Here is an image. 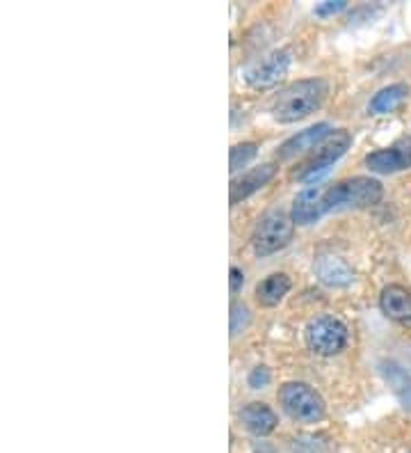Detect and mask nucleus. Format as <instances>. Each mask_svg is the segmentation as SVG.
I'll return each mask as SVG.
<instances>
[{
  "label": "nucleus",
  "mask_w": 411,
  "mask_h": 453,
  "mask_svg": "<svg viewBox=\"0 0 411 453\" xmlns=\"http://www.w3.org/2000/svg\"><path fill=\"white\" fill-rule=\"evenodd\" d=\"M277 172H279V165H277V163H263V165L252 167L249 172H242V177H236L231 181V206L240 204L242 199L252 197L254 193L265 188V186L277 177Z\"/></svg>",
  "instance_id": "10"
},
{
  "label": "nucleus",
  "mask_w": 411,
  "mask_h": 453,
  "mask_svg": "<svg viewBox=\"0 0 411 453\" xmlns=\"http://www.w3.org/2000/svg\"><path fill=\"white\" fill-rule=\"evenodd\" d=\"M350 144H352L350 131L339 128V131H334L331 135H327V138L316 147V150L308 151V154L304 156V161L297 163L295 170L291 172V177L295 179V181H311L318 172H324L329 165H334L340 156L350 150Z\"/></svg>",
  "instance_id": "5"
},
{
  "label": "nucleus",
  "mask_w": 411,
  "mask_h": 453,
  "mask_svg": "<svg viewBox=\"0 0 411 453\" xmlns=\"http://www.w3.org/2000/svg\"><path fill=\"white\" fill-rule=\"evenodd\" d=\"M295 220L284 209L268 211L252 234V248L256 257H270L279 250L288 248L295 236Z\"/></svg>",
  "instance_id": "3"
},
{
  "label": "nucleus",
  "mask_w": 411,
  "mask_h": 453,
  "mask_svg": "<svg viewBox=\"0 0 411 453\" xmlns=\"http://www.w3.org/2000/svg\"><path fill=\"white\" fill-rule=\"evenodd\" d=\"M256 154H258L256 142H242V144H236V147H231V156H229L231 174H236V172H240L242 167L249 165V163L256 158Z\"/></svg>",
  "instance_id": "18"
},
{
  "label": "nucleus",
  "mask_w": 411,
  "mask_h": 453,
  "mask_svg": "<svg viewBox=\"0 0 411 453\" xmlns=\"http://www.w3.org/2000/svg\"><path fill=\"white\" fill-rule=\"evenodd\" d=\"M384 197V186L377 179L352 177L336 181L324 188L323 209L324 213L339 209H370L379 204Z\"/></svg>",
  "instance_id": "2"
},
{
  "label": "nucleus",
  "mask_w": 411,
  "mask_h": 453,
  "mask_svg": "<svg viewBox=\"0 0 411 453\" xmlns=\"http://www.w3.org/2000/svg\"><path fill=\"white\" fill-rule=\"evenodd\" d=\"M304 342H307L311 353L323 355V357H334V355L346 350L347 327L339 319H334V316H316V319L307 323Z\"/></svg>",
  "instance_id": "6"
},
{
  "label": "nucleus",
  "mask_w": 411,
  "mask_h": 453,
  "mask_svg": "<svg viewBox=\"0 0 411 453\" xmlns=\"http://www.w3.org/2000/svg\"><path fill=\"white\" fill-rule=\"evenodd\" d=\"M240 421L249 433L258 437H265L277 428L279 417L274 415V410L268 408L265 403H247L240 410Z\"/></svg>",
  "instance_id": "13"
},
{
  "label": "nucleus",
  "mask_w": 411,
  "mask_h": 453,
  "mask_svg": "<svg viewBox=\"0 0 411 453\" xmlns=\"http://www.w3.org/2000/svg\"><path fill=\"white\" fill-rule=\"evenodd\" d=\"M231 337L236 339L238 334L247 332L249 323H252V311L245 303H233L231 304Z\"/></svg>",
  "instance_id": "19"
},
{
  "label": "nucleus",
  "mask_w": 411,
  "mask_h": 453,
  "mask_svg": "<svg viewBox=\"0 0 411 453\" xmlns=\"http://www.w3.org/2000/svg\"><path fill=\"white\" fill-rule=\"evenodd\" d=\"M334 133V128L329 127L327 122H320L316 124V127H308L304 128V131H300L297 135H293V138L285 140L284 144H281L279 150H277V161L279 163H288L293 161V158H297V156H304L308 154V151H313L316 147H318L320 142H323L327 135H331Z\"/></svg>",
  "instance_id": "9"
},
{
  "label": "nucleus",
  "mask_w": 411,
  "mask_h": 453,
  "mask_svg": "<svg viewBox=\"0 0 411 453\" xmlns=\"http://www.w3.org/2000/svg\"><path fill=\"white\" fill-rule=\"evenodd\" d=\"M382 376L384 380L389 382V388L393 389V394L400 398L402 405H409L411 408V376L407 373L402 366L393 365V362H384L382 365Z\"/></svg>",
  "instance_id": "17"
},
{
  "label": "nucleus",
  "mask_w": 411,
  "mask_h": 453,
  "mask_svg": "<svg viewBox=\"0 0 411 453\" xmlns=\"http://www.w3.org/2000/svg\"><path fill=\"white\" fill-rule=\"evenodd\" d=\"M368 170L375 174H395L411 167V138L395 140L386 150H377L366 156Z\"/></svg>",
  "instance_id": "8"
},
{
  "label": "nucleus",
  "mask_w": 411,
  "mask_h": 453,
  "mask_svg": "<svg viewBox=\"0 0 411 453\" xmlns=\"http://www.w3.org/2000/svg\"><path fill=\"white\" fill-rule=\"evenodd\" d=\"M229 275H231L229 277V280H231V293L236 296V293L242 288V284H245V275H242V271H240V268H236V265L231 268Z\"/></svg>",
  "instance_id": "22"
},
{
  "label": "nucleus",
  "mask_w": 411,
  "mask_h": 453,
  "mask_svg": "<svg viewBox=\"0 0 411 453\" xmlns=\"http://www.w3.org/2000/svg\"><path fill=\"white\" fill-rule=\"evenodd\" d=\"M327 186H308V188L301 190L300 195L293 202L291 216L295 220V225L308 226L313 222H318L324 216L323 209V195Z\"/></svg>",
  "instance_id": "11"
},
{
  "label": "nucleus",
  "mask_w": 411,
  "mask_h": 453,
  "mask_svg": "<svg viewBox=\"0 0 411 453\" xmlns=\"http://www.w3.org/2000/svg\"><path fill=\"white\" fill-rule=\"evenodd\" d=\"M288 69H291V50H274V53H270L263 60L247 69L245 81L254 89H270L284 81Z\"/></svg>",
  "instance_id": "7"
},
{
  "label": "nucleus",
  "mask_w": 411,
  "mask_h": 453,
  "mask_svg": "<svg viewBox=\"0 0 411 453\" xmlns=\"http://www.w3.org/2000/svg\"><path fill=\"white\" fill-rule=\"evenodd\" d=\"M293 282L285 273H272L256 284V300L261 307H277L288 296Z\"/></svg>",
  "instance_id": "14"
},
{
  "label": "nucleus",
  "mask_w": 411,
  "mask_h": 453,
  "mask_svg": "<svg viewBox=\"0 0 411 453\" xmlns=\"http://www.w3.org/2000/svg\"><path fill=\"white\" fill-rule=\"evenodd\" d=\"M347 7L346 0H324L320 5H316V17H334L339 12H343Z\"/></svg>",
  "instance_id": "20"
},
{
  "label": "nucleus",
  "mask_w": 411,
  "mask_h": 453,
  "mask_svg": "<svg viewBox=\"0 0 411 453\" xmlns=\"http://www.w3.org/2000/svg\"><path fill=\"white\" fill-rule=\"evenodd\" d=\"M329 95L324 78H301L284 88L272 101V115L281 124H295L318 111Z\"/></svg>",
  "instance_id": "1"
},
{
  "label": "nucleus",
  "mask_w": 411,
  "mask_h": 453,
  "mask_svg": "<svg viewBox=\"0 0 411 453\" xmlns=\"http://www.w3.org/2000/svg\"><path fill=\"white\" fill-rule=\"evenodd\" d=\"M270 380H272V376H270V369H265V366H256V369L249 373V378H247V382H249V388L252 389L268 388Z\"/></svg>",
  "instance_id": "21"
},
{
  "label": "nucleus",
  "mask_w": 411,
  "mask_h": 453,
  "mask_svg": "<svg viewBox=\"0 0 411 453\" xmlns=\"http://www.w3.org/2000/svg\"><path fill=\"white\" fill-rule=\"evenodd\" d=\"M279 403L291 419L300 424H318L327 415L324 398L307 382H285L279 389Z\"/></svg>",
  "instance_id": "4"
},
{
  "label": "nucleus",
  "mask_w": 411,
  "mask_h": 453,
  "mask_svg": "<svg viewBox=\"0 0 411 453\" xmlns=\"http://www.w3.org/2000/svg\"><path fill=\"white\" fill-rule=\"evenodd\" d=\"M407 95H409V88H407V85H389V88L379 89L377 95L370 99L368 112H370V115H389V112H393L395 108H400V105L405 104Z\"/></svg>",
  "instance_id": "16"
},
{
  "label": "nucleus",
  "mask_w": 411,
  "mask_h": 453,
  "mask_svg": "<svg viewBox=\"0 0 411 453\" xmlns=\"http://www.w3.org/2000/svg\"><path fill=\"white\" fill-rule=\"evenodd\" d=\"M379 307L391 321L411 326V291H407L400 284H389V287L382 288Z\"/></svg>",
  "instance_id": "12"
},
{
  "label": "nucleus",
  "mask_w": 411,
  "mask_h": 453,
  "mask_svg": "<svg viewBox=\"0 0 411 453\" xmlns=\"http://www.w3.org/2000/svg\"><path fill=\"white\" fill-rule=\"evenodd\" d=\"M316 273H318L320 282L329 284V287H347L354 280L350 265L339 257H320L316 261Z\"/></svg>",
  "instance_id": "15"
}]
</instances>
